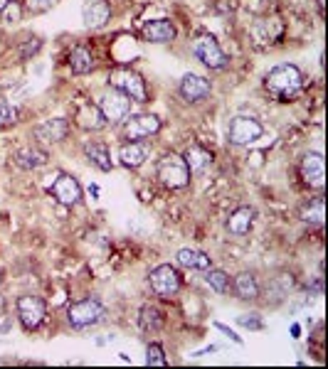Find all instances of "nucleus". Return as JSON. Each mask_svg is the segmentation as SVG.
Returning a JSON list of instances; mask_svg holds the SVG:
<instances>
[{
    "label": "nucleus",
    "mask_w": 328,
    "mask_h": 369,
    "mask_svg": "<svg viewBox=\"0 0 328 369\" xmlns=\"http://www.w3.org/2000/svg\"><path fill=\"white\" fill-rule=\"evenodd\" d=\"M10 330H13V315L8 311H3L0 313V335H8Z\"/></svg>",
    "instance_id": "35"
},
{
    "label": "nucleus",
    "mask_w": 328,
    "mask_h": 369,
    "mask_svg": "<svg viewBox=\"0 0 328 369\" xmlns=\"http://www.w3.org/2000/svg\"><path fill=\"white\" fill-rule=\"evenodd\" d=\"M146 365L148 367H166L168 365L166 350H163L161 342H151V345L146 347Z\"/></svg>",
    "instance_id": "30"
},
{
    "label": "nucleus",
    "mask_w": 328,
    "mask_h": 369,
    "mask_svg": "<svg viewBox=\"0 0 328 369\" xmlns=\"http://www.w3.org/2000/svg\"><path fill=\"white\" fill-rule=\"evenodd\" d=\"M148 286L158 298H173L181 293L183 288V276L176 266L171 263H158L156 268L148 271Z\"/></svg>",
    "instance_id": "6"
},
{
    "label": "nucleus",
    "mask_w": 328,
    "mask_h": 369,
    "mask_svg": "<svg viewBox=\"0 0 328 369\" xmlns=\"http://www.w3.org/2000/svg\"><path fill=\"white\" fill-rule=\"evenodd\" d=\"M0 15H3L5 23H18V20L23 18V3H18V0H15V3H10Z\"/></svg>",
    "instance_id": "34"
},
{
    "label": "nucleus",
    "mask_w": 328,
    "mask_h": 369,
    "mask_svg": "<svg viewBox=\"0 0 328 369\" xmlns=\"http://www.w3.org/2000/svg\"><path fill=\"white\" fill-rule=\"evenodd\" d=\"M3 311H5V298L0 296V313H3Z\"/></svg>",
    "instance_id": "42"
},
{
    "label": "nucleus",
    "mask_w": 328,
    "mask_h": 369,
    "mask_svg": "<svg viewBox=\"0 0 328 369\" xmlns=\"http://www.w3.org/2000/svg\"><path fill=\"white\" fill-rule=\"evenodd\" d=\"M255 207H237L235 212L227 217V232L232 234V237H245V234H250V229L255 227Z\"/></svg>",
    "instance_id": "20"
},
{
    "label": "nucleus",
    "mask_w": 328,
    "mask_h": 369,
    "mask_svg": "<svg viewBox=\"0 0 328 369\" xmlns=\"http://www.w3.org/2000/svg\"><path fill=\"white\" fill-rule=\"evenodd\" d=\"M111 20V5L109 0H84L82 23L87 30H99Z\"/></svg>",
    "instance_id": "14"
},
{
    "label": "nucleus",
    "mask_w": 328,
    "mask_h": 369,
    "mask_svg": "<svg viewBox=\"0 0 328 369\" xmlns=\"http://www.w3.org/2000/svg\"><path fill=\"white\" fill-rule=\"evenodd\" d=\"M15 313H18L20 325L28 332H32L37 330L44 323V318H47V306H44V301L40 296H20L18 301H15Z\"/></svg>",
    "instance_id": "8"
},
{
    "label": "nucleus",
    "mask_w": 328,
    "mask_h": 369,
    "mask_svg": "<svg viewBox=\"0 0 328 369\" xmlns=\"http://www.w3.org/2000/svg\"><path fill=\"white\" fill-rule=\"evenodd\" d=\"M107 318V306H104L99 298H82V301H74L67 306V320L74 330H87L94 327Z\"/></svg>",
    "instance_id": "2"
},
{
    "label": "nucleus",
    "mask_w": 328,
    "mask_h": 369,
    "mask_svg": "<svg viewBox=\"0 0 328 369\" xmlns=\"http://www.w3.org/2000/svg\"><path fill=\"white\" fill-rule=\"evenodd\" d=\"M74 121H77V126H82L84 131H102L104 126H107V121H104L102 111H99L97 104L87 101L79 106V111L74 113Z\"/></svg>",
    "instance_id": "22"
},
{
    "label": "nucleus",
    "mask_w": 328,
    "mask_h": 369,
    "mask_svg": "<svg viewBox=\"0 0 328 369\" xmlns=\"http://www.w3.org/2000/svg\"><path fill=\"white\" fill-rule=\"evenodd\" d=\"M176 25L171 20L161 18V20H151L141 27V37L146 42H153V44H166V42H173L176 39Z\"/></svg>",
    "instance_id": "16"
},
{
    "label": "nucleus",
    "mask_w": 328,
    "mask_h": 369,
    "mask_svg": "<svg viewBox=\"0 0 328 369\" xmlns=\"http://www.w3.org/2000/svg\"><path fill=\"white\" fill-rule=\"evenodd\" d=\"M89 192H92V197H97V194H99V187H97V184H92V187H89Z\"/></svg>",
    "instance_id": "41"
},
{
    "label": "nucleus",
    "mask_w": 328,
    "mask_h": 369,
    "mask_svg": "<svg viewBox=\"0 0 328 369\" xmlns=\"http://www.w3.org/2000/svg\"><path fill=\"white\" fill-rule=\"evenodd\" d=\"M205 283L207 286L212 288L215 293H227L230 291V283H232V278H230V273L227 271H222V268H205Z\"/></svg>",
    "instance_id": "28"
},
{
    "label": "nucleus",
    "mask_w": 328,
    "mask_h": 369,
    "mask_svg": "<svg viewBox=\"0 0 328 369\" xmlns=\"http://www.w3.org/2000/svg\"><path fill=\"white\" fill-rule=\"evenodd\" d=\"M0 283H3V271H0Z\"/></svg>",
    "instance_id": "44"
},
{
    "label": "nucleus",
    "mask_w": 328,
    "mask_h": 369,
    "mask_svg": "<svg viewBox=\"0 0 328 369\" xmlns=\"http://www.w3.org/2000/svg\"><path fill=\"white\" fill-rule=\"evenodd\" d=\"M306 293H309V296H324V278L316 276V281L306 286Z\"/></svg>",
    "instance_id": "36"
},
{
    "label": "nucleus",
    "mask_w": 328,
    "mask_h": 369,
    "mask_svg": "<svg viewBox=\"0 0 328 369\" xmlns=\"http://www.w3.org/2000/svg\"><path fill=\"white\" fill-rule=\"evenodd\" d=\"M47 192L52 194L59 204H64V207H74V204H79L84 197L82 184L77 182V177L67 175V173H59V177L49 184Z\"/></svg>",
    "instance_id": "11"
},
{
    "label": "nucleus",
    "mask_w": 328,
    "mask_h": 369,
    "mask_svg": "<svg viewBox=\"0 0 328 369\" xmlns=\"http://www.w3.org/2000/svg\"><path fill=\"white\" fill-rule=\"evenodd\" d=\"M138 325H141L143 332H151V335L161 332L163 325H166V318H163L161 308L151 306V303L141 306V311H138Z\"/></svg>",
    "instance_id": "24"
},
{
    "label": "nucleus",
    "mask_w": 328,
    "mask_h": 369,
    "mask_svg": "<svg viewBox=\"0 0 328 369\" xmlns=\"http://www.w3.org/2000/svg\"><path fill=\"white\" fill-rule=\"evenodd\" d=\"M301 177L309 187H316V189H324V182H326V168H324V156L319 151H309L304 153L301 158Z\"/></svg>",
    "instance_id": "12"
},
{
    "label": "nucleus",
    "mask_w": 328,
    "mask_h": 369,
    "mask_svg": "<svg viewBox=\"0 0 328 369\" xmlns=\"http://www.w3.org/2000/svg\"><path fill=\"white\" fill-rule=\"evenodd\" d=\"M158 180L166 184L168 189H186L190 184V170H188V163L178 153H166V156L158 161L156 165Z\"/></svg>",
    "instance_id": "3"
},
{
    "label": "nucleus",
    "mask_w": 328,
    "mask_h": 369,
    "mask_svg": "<svg viewBox=\"0 0 328 369\" xmlns=\"http://www.w3.org/2000/svg\"><path fill=\"white\" fill-rule=\"evenodd\" d=\"M59 0H23V10L25 13H32V15H40V13H47L57 5Z\"/></svg>",
    "instance_id": "31"
},
{
    "label": "nucleus",
    "mask_w": 328,
    "mask_h": 369,
    "mask_svg": "<svg viewBox=\"0 0 328 369\" xmlns=\"http://www.w3.org/2000/svg\"><path fill=\"white\" fill-rule=\"evenodd\" d=\"M193 54H195L207 69H225L227 62H230L227 54L222 52V47L217 44V39L207 32H202L200 37L193 42Z\"/></svg>",
    "instance_id": "10"
},
{
    "label": "nucleus",
    "mask_w": 328,
    "mask_h": 369,
    "mask_svg": "<svg viewBox=\"0 0 328 369\" xmlns=\"http://www.w3.org/2000/svg\"><path fill=\"white\" fill-rule=\"evenodd\" d=\"M131 104L133 101L126 96V94L119 92V89H114V87H109V92L102 94L97 106H99V111H102L107 126H121V123L131 116Z\"/></svg>",
    "instance_id": "5"
},
{
    "label": "nucleus",
    "mask_w": 328,
    "mask_h": 369,
    "mask_svg": "<svg viewBox=\"0 0 328 369\" xmlns=\"http://www.w3.org/2000/svg\"><path fill=\"white\" fill-rule=\"evenodd\" d=\"M215 327H217V330H220V332H225V335L230 337V340L235 342V345H242V337L237 335L235 330H230V327H227V325H222V323H215Z\"/></svg>",
    "instance_id": "37"
},
{
    "label": "nucleus",
    "mask_w": 328,
    "mask_h": 369,
    "mask_svg": "<svg viewBox=\"0 0 328 369\" xmlns=\"http://www.w3.org/2000/svg\"><path fill=\"white\" fill-rule=\"evenodd\" d=\"M242 327H250V330H265V320L260 318V313H247V315L237 318Z\"/></svg>",
    "instance_id": "33"
},
{
    "label": "nucleus",
    "mask_w": 328,
    "mask_h": 369,
    "mask_svg": "<svg viewBox=\"0 0 328 369\" xmlns=\"http://www.w3.org/2000/svg\"><path fill=\"white\" fill-rule=\"evenodd\" d=\"M148 158V146L143 141H126L119 151V163L128 170H136L146 163Z\"/></svg>",
    "instance_id": "18"
},
{
    "label": "nucleus",
    "mask_w": 328,
    "mask_h": 369,
    "mask_svg": "<svg viewBox=\"0 0 328 369\" xmlns=\"http://www.w3.org/2000/svg\"><path fill=\"white\" fill-rule=\"evenodd\" d=\"M176 261L183 268H190V271H205L212 266V258L205 251H198V249H181L176 254Z\"/></svg>",
    "instance_id": "25"
},
{
    "label": "nucleus",
    "mask_w": 328,
    "mask_h": 369,
    "mask_svg": "<svg viewBox=\"0 0 328 369\" xmlns=\"http://www.w3.org/2000/svg\"><path fill=\"white\" fill-rule=\"evenodd\" d=\"M20 118V108L15 104H10L8 99L0 96V128H8V126H15Z\"/></svg>",
    "instance_id": "29"
},
{
    "label": "nucleus",
    "mask_w": 328,
    "mask_h": 369,
    "mask_svg": "<svg viewBox=\"0 0 328 369\" xmlns=\"http://www.w3.org/2000/svg\"><path fill=\"white\" fill-rule=\"evenodd\" d=\"M13 161L20 170H37V168H42L49 163V153L40 146H23L15 151Z\"/></svg>",
    "instance_id": "17"
},
{
    "label": "nucleus",
    "mask_w": 328,
    "mask_h": 369,
    "mask_svg": "<svg viewBox=\"0 0 328 369\" xmlns=\"http://www.w3.org/2000/svg\"><path fill=\"white\" fill-rule=\"evenodd\" d=\"M230 286H232V291H235V296L240 298V301H257L260 293H262L260 281H257V276L255 273H250V271L237 273V276L232 278Z\"/></svg>",
    "instance_id": "19"
},
{
    "label": "nucleus",
    "mask_w": 328,
    "mask_h": 369,
    "mask_svg": "<svg viewBox=\"0 0 328 369\" xmlns=\"http://www.w3.org/2000/svg\"><path fill=\"white\" fill-rule=\"evenodd\" d=\"M265 89L277 101H291L304 89V74L296 64H277L267 72Z\"/></svg>",
    "instance_id": "1"
},
{
    "label": "nucleus",
    "mask_w": 328,
    "mask_h": 369,
    "mask_svg": "<svg viewBox=\"0 0 328 369\" xmlns=\"http://www.w3.org/2000/svg\"><path fill=\"white\" fill-rule=\"evenodd\" d=\"M319 5H321V8H324V5H326V0H319Z\"/></svg>",
    "instance_id": "43"
},
{
    "label": "nucleus",
    "mask_w": 328,
    "mask_h": 369,
    "mask_svg": "<svg viewBox=\"0 0 328 369\" xmlns=\"http://www.w3.org/2000/svg\"><path fill=\"white\" fill-rule=\"evenodd\" d=\"M84 156H87V161L92 163L94 168H99L102 173H111L114 170L111 153H109V148L104 146V143H99V141L87 143V146H84Z\"/></svg>",
    "instance_id": "23"
},
{
    "label": "nucleus",
    "mask_w": 328,
    "mask_h": 369,
    "mask_svg": "<svg viewBox=\"0 0 328 369\" xmlns=\"http://www.w3.org/2000/svg\"><path fill=\"white\" fill-rule=\"evenodd\" d=\"M10 3H15V0H0V13H3V10L8 8Z\"/></svg>",
    "instance_id": "40"
},
{
    "label": "nucleus",
    "mask_w": 328,
    "mask_h": 369,
    "mask_svg": "<svg viewBox=\"0 0 328 369\" xmlns=\"http://www.w3.org/2000/svg\"><path fill=\"white\" fill-rule=\"evenodd\" d=\"M107 82H109V87L123 92L131 101H136V104H146L148 99H151L148 96L146 79H143L138 72H133L131 67H116L111 74H109Z\"/></svg>",
    "instance_id": "4"
},
{
    "label": "nucleus",
    "mask_w": 328,
    "mask_h": 369,
    "mask_svg": "<svg viewBox=\"0 0 328 369\" xmlns=\"http://www.w3.org/2000/svg\"><path fill=\"white\" fill-rule=\"evenodd\" d=\"M161 118L156 113H133L123 121V138L126 141H148L161 131Z\"/></svg>",
    "instance_id": "9"
},
{
    "label": "nucleus",
    "mask_w": 328,
    "mask_h": 369,
    "mask_svg": "<svg viewBox=\"0 0 328 369\" xmlns=\"http://www.w3.org/2000/svg\"><path fill=\"white\" fill-rule=\"evenodd\" d=\"M299 219L306 224H324L326 219V199L324 194H316V197H311L309 202L304 204V207L299 209Z\"/></svg>",
    "instance_id": "27"
},
{
    "label": "nucleus",
    "mask_w": 328,
    "mask_h": 369,
    "mask_svg": "<svg viewBox=\"0 0 328 369\" xmlns=\"http://www.w3.org/2000/svg\"><path fill=\"white\" fill-rule=\"evenodd\" d=\"M69 133V121L67 118H47V121L37 123L32 128V136L42 143H62Z\"/></svg>",
    "instance_id": "15"
},
{
    "label": "nucleus",
    "mask_w": 328,
    "mask_h": 369,
    "mask_svg": "<svg viewBox=\"0 0 328 369\" xmlns=\"http://www.w3.org/2000/svg\"><path fill=\"white\" fill-rule=\"evenodd\" d=\"M262 136H265V126H262L255 116L240 113V116L232 118L230 126H227V141H230L232 146H250V143L260 141Z\"/></svg>",
    "instance_id": "7"
},
{
    "label": "nucleus",
    "mask_w": 328,
    "mask_h": 369,
    "mask_svg": "<svg viewBox=\"0 0 328 369\" xmlns=\"http://www.w3.org/2000/svg\"><path fill=\"white\" fill-rule=\"evenodd\" d=\"M183 158H186L188 163V170H190V175H202V173L207 170V168H212V163H215V158H212V153L207 151V148L202 146H190L186 153H183Z\"/></svg>",
    "instance_id": "21"
},
{
    "label": "nucleus",
    "mask_w": 328,
    "mask_h": 369,
    "mask_svg": "<svg viewBox=\"0 0 328 369\" xmlns=\"http://www.w3.org/2000/svg\"><path fill=\"white\" fill-rule=\"evenodd\" d=\"M210 352H217V345H210V347H205V350L195 352V355H193V357H202V355H210Z\"/></svg>",
    "instance_id": "38"
},
{
    "label": "nucleus",
    "mask_w": 328,
    "mask_h": 369,
    "mask_svg": "<svg viewBox=\"0 0 328 369\" xmlns=\"http://www.w3.org/2000/svg\"><path fill=\"white\" fill-rule=\"evenodd\" d=\"M67 62H69L72 74H89L94 69V54H92V49L89 47L77 44V47H72V52H69Z\"/></svg>",
    "instance_id": "26"
},
{
    "label": "nucleus",
    "mask_w": 328,
    "mask_h": 369,
    "mask_svg": "<svg viewBox=\"0 0 328 369\" xmlns=\"http://www.w3.org/2000/svg\"><path fill=\"white\" fill-rule=\"evenodd\" d=\"M291 337H294V340H299V337H301V325H299V323H294V325H291Z\"/></svg>",
    "instance_id": "39"
},
{
    "label": "nucleus",
    "mask_w": 328,
    "mask_h": 369,
    "mask_svg": "<svg viewBox=\"0 0 328 369\" xmlns=\"http://www.w3.org/2000/svg\"><path fill=\"white\" fill-rule=\"evenodd\" d=\"M178 92H181V96L186 99L188 104H200L210 96L212 84L210 79L200 77V74H186V77L181 79V84H178Z\"/></svg>",
    "instance_id": "13"
},
{
    "label": "nucleus",
    "mask_w": 328,
    "mask_h": 369,
    "mask_svg": "<svg viewBox=\"0 0 328 369\" xmlns=\"http://www.w3.org/2000/svg\"><path fill=\"white\" fill-rule=\"evenodd\" d=\"M42 49V39H37V37H30V39H25L23 44H20V49H18V54H20V59H32L35 54Z\"/></svg>",
    "instance_id": "32"
}]
</instances>
